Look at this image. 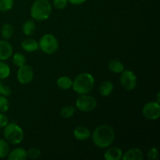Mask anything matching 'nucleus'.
I'll return each instance as SVG.
<instances>
[{
    "instance_id": "obj_1",
    "label": "nucleus",
    "mask_w": 160,
    "mask_h": 160,
    "mask_svg": "<svg viewBox=\"0 0 160 160\" xmlns=\"http://www.w3.org/2000/svg\"><path fill=\"white\" fill-rule=\"evenodd\" d=\"M92 142L95 146L100 148L110 146L115 139V131L109 125H100L92 133Z\"/></svg>"
},
{
    "instance_id": "obj_2",
    "label": "nucleus",
    "mask_w": 160,
    "mask_h": 160,
    "mask_svg": "<svg viewBox=\"0 0 160 160\" xmlns=\"http://www.w3.org/2000/svg\"><path fill=\"white\" fill-rule=\"evenodd\" d=\"M95 86L94 77L89 73H81L76 77L73 81V91L79 95L88 94Z\"/></svg>"
},
{
    "instance_id": "obj_3",
    "label": "nucleus",
    "mask_w": 160,
    "mask_h": 160,
    "mask_svg": "<svg viewBox=\"0 0 160 160\" xmlns=\"http://www.w3.org/2000/svg\"><path fill=\"white\" fill-rule=\"evenodd\" d=\"M52 7L48 0H35L31 7V15L34 20L42 21L50 17Z\"/></svg>"
},
{
    "instance_id": "obj_4",
    "label": "nucleus",
    "mask_w": 160,
    "mask_h": 160,
    "mask_svg": "<svg viewBox=\"0 0 160 160\" xmlns=\"http://www.w3.org/2000/svg\"><path fill=\"white\" fill-rule=\"evenodd\" d=\"M4 137L8 143L12 145H19L23 140V131L22 128L17 123H8L4 128Z\"/></svg>"
},
{
    "instance_id": "obj_5",
    "label": "nucleus",
    "mask_w": 160,
    "mask_h": 160,
    "mask_svg": "<svg viewBox=\"0 0 160 160\" xmlns=\"http://www.w3.org/2000/svg\"><path fill=\"white\" fill-rule=\"evenodd\" d=\"M38 46L42 52L48 55L53 54L59 48V42L57 38L52 34H45L41 38Z\"/></svg>"
},
{
    "instance_id": "obj_6",
    "label": "nucleus",
    "mask_w": 160,
    "mask_h": 160,
    "mask_svg": "<svg viewBox=\"0 0 160 160\" xmlns=\"http://www.w3.org/2000/svg\"><path fill=\"white\" fill-rule=\"evenodd\" d=\"M97 106V101L93 96L84 94L81 95L76 100V108L82 112L93 111Z\"/></svg>"
},
{
    "instance_id": "obj_7",
    "label": "nucleus",
    "mask_w": 160,
    "mask_h": 160,
    "mask_svg": "<svg viewBox=\"0 0 160 160\" xmlns=\"http://www.w3.org/2000/svg\"><path fill=\"white\" fill-rule=\"evenodd\" d=\"M120 84L124 89L131 91L137 85V77L132 70H123L120 76Z\"/></svg>"
},
{
    "instance_id": "obj_8",
    "label": "nucleus",
    "mask_w": 160,
    "mask_h": 160,
    "mask_svg": "<svg viewBox=\"0 0 160 160\" xmlns=\"http://www.w3.org/2000/svg\"><path fill=\"white\" fill-rule=\"evenodd\" d=\"M142 113L144 117L148 120H157L160 117L159 103L157 102H148L143 106Z\"/></svg>"
},
{
    "instance_id": "obj_9",
    "label": "nucleus",
    "mask_w": 160,
    "mask_h": 160,
    "mask_svg": "<svg viewBox=\"0 0 160 160\" xmlns=\"http://www.w3.org/2000/svg\"><path fill=\"white\" fill-rule=\"evenodd\" d=\"M17 80L21 84H28L31 82L34 78V71L31 67L24 64L19 67L17 74Z\"/></svg>"
},
{
    "instance_id": "obj_10",
    "label": "nucleus",
    "mask_w": 160,
    "mask_h": 160,
    "mask_svg": "<svg viewBox=\"0 0 160 160\" xmlns=\"http://www.w3.org/2000/svg\"><path fill=\"white\" fill-rule=\"evenodd\" d=\"M12 46L9 42L0 40V60H7L12 56Z\"/></svg>"
},
{
    "instance_id": "obj_11",
    "label": "nucleus",
    "mask_w": 160,
    "mask_h": 160,
    "mask_svg": "<svg viewBox=\"0 0 160 160\" xmlns=\"http://www.w3.org/2000/svg\"><path fill=\"white\" fill-rule=\"evenodd\" d=\"M123 156V152L118 147H110L106 151L104 159L106 160H120Z\"/></svg>"
},
{
    "instance_id": "obj_12",
    "label": "nucleus",
    "mask_w": 160,
    "mask_h": 160,
    "mask_svg": "<svg viewBox=\"0 0 160 160\" xmlns=\"http://www.w3.org/2000/svg\"><path fill=\"white\" fill-rule=\"evenodd\" d=\"M122 159L123 160H142L144 159V154L140 148H131L123 154Z\"/></svg>"
},
{
    "instance_id": "obj_13",
    "label": "nucleus",
    "mask_w": 160,
    "mask_h": 160,
    "mask_svg": "<svg viewBox=\"0 0 160 160\" xmlns=\"http://www.w3.org/2000/svg\"><path fill=\"white\" fill-rule=\"evenodd\" d=\"M73 136L78 141H84L91 137V131L87 127L78 126L73 131Z\"/></svg>"
},
{
    "instance_id": "obj_14",
    "label": "nucleus",
    "mask_w": 160,
    "mask_h": 160,
    "mask_svg": "<svg viewBox=\"0 0 160 160\" xmlns=\"http://www.w3.org/2000/svg\"><path fill=\"white\" fill-rule=\"evenodd\" d=\"M7 156L9 160H26L28 159V153L23 148H17L9 152Z\"/></svg>"
},
{
    "instance_id": "obj_15",
    "label": "nucleus",
    "mask_w": 160,
    "mask_h": 160,
    "mask_svg": "<svg viewBox=\"0 0 160 160\" xmlns=\"http://www.w3.org/2000/svg\"><path fill=\"white\" fill-rule=\"evenodd\" d=\"M21 46L24 51L28 52H33L39 48L38 43L35 39L26 38L21 42Z\"/></svg>"
},
{
    "instance_id": "obj_16",
    "label": "nucleus",
    "mask_w": 160,
    "mask_h": 160,
    "mask_svg": "<svg viewBox=\"0 0 160 160\" xmlns=\"http://www.w3.org/2000/svg\"><path fill=\"white\" fill-rule=\"evenodd\" d=\"M108 68L114 73H121L124 70V66L117 59H112L108 63Z\"/></svg>"
},
{
    "instance_id": "obj_17",
    "label": "nucleus",
    "mask_w": 160,
    "mask_h": 160,
    "mask_svg": "<svg viewBox=\"0 0 160 160\" xmlns=\"http://www.w3.org/2000/svg\"><path fill=\"white\" fill-rule=\"evenodd\" d=\"M113 91V84L110 81H105L100 84L99 92L102 96H109Z\"/></svg>"
},
{
    "instance_id": "obj_18",
    "label": "nucleus",
    "mask_w": 160,
    "mask_h": 160,
    "mask_svg": "<svg viewBox=\"0 0 160 160\" xmlns=\"http://www.w3.org/2000/svg\"><path fill=\"white\" fill-rule=\"evenodd\" d=\"M22 29H23V32L25 35L27 36H31L35 32L36 30V25L34 23V20H28L27 21H25L23 23V27H22Z\"/></svg>"
},
{
    "instance_id": "obj_19",
    "label": "nucleus",
    "mask_w": 160,
    "mask_h": 160,
    "mask_svg": "<svg viewBox=\"0 0 160 160\" xmlns=\"http://www.w3.org/2000/svg\"><path fill=\"white\" fill-rule=\"evenodd\" d=\"M72 84H73V81L69 77L62 76L57 80L58 87L62 90H67V89L70 88L72 87Z\"/></svg>"
},
{
    "instance_id": "obj_20",
    "label": "nucleus",
    "mask_w": 160,
    "mask_h": 160,
    "mask_svg": "<svg viewBox=\"0 0 160 160\" xmlns=\"http://www.w3.org/2000/svg\"><path fill=\"white\" fill-rule=\"evenodd\" d=\"M13 27L10 23H5L4 25H2V27L1 28L2 37L5 40H8V39L10 38L12 36V34H13Z\"/></svg>"
},
{
    "instance_id": "obj_21",
    "label": "nucleus",
    "mask_w": 160,
    "mask_h": 160,
    "mask_svg": "<svg viewBox=\"0 0 160 160\" xmlns=\"http://www.w3.org/2000/svg\"><path fill=\"white\" fill-rule=\"evenodd\" d=\"M76 112V107L72 105H67V106H64L60 111V115L62 118L68 119L73 117V114Z\"/></svg>"
},
{
    "instance_id": "obj_22",
    "label": "nucleus",
    "mask_w": 160,
    "mask_h": 160,
    "mask_svg": "<svg viewBox=\"0 0 160 160\" xmlns=\"http://www.w3.org/2000/svg\"><path fill=\"white\" fill-rule=\"evenodd\" d=\"M10 74V68L9 65L2 60H0V80L7 78Z\"/></svg>"
},
{
    "instance_id": "obj_23",
    "label": "nucleus",
    "mask_w": 160,
    "mask_h": 160,
    "mask_svg": "<svg viewBox=\"0 0 160 160\" xmlns=\"http://www.w3.org/2000/svg\"><path fill=\"white\" fill-rule=\"evenodd\" d=\"M9 152V143L4 139H0V159L6 158Z\"/></svg>"
},
{
    "instance_id": "obj_24",
    "label": "nucleus",
    "mask_w": 160,
    "mask_h": 160,
    "mask_svg": "<svg viewBox=\"0 0 160 160\" xmlns=\"http://www.w3.org/2000/svg\"><path fill=\"white\" fill-rule=\"evenodd\" d=\"M12 62L15 66L20 67L26 63V58L22 53H15L12 56Z\"/></svg>"
},
{
    "instance_id": "obj_25",
    "label": "nucleus",
    "mask_w": 160,
    "mask_h": 160,
    "mask_svg": "<svg viewBox=\"0 0 160 160\" xmlns=\"http://www.w3.org/2000/svg\"><path fill=\"white\" fill-rule=\"evenodd\" d=\"M13 0H0V11L7 12L13 6Z\"/></svg>"
},
{
    "instance_id": "obj_26",
    "label": "nucleus",
    "mask_w": 160,
    "mask_h": 160,
    "mask_svg": "<svg viewBox=\"0 0 160 160\" xmlns=\"http://www.w3.org/2000/svg\"><path fill=\"white\" fill-rule=\"evenodd\" d=\"M9 109V102L6 96L0 95V112H7Z\"/></svg>"
},
{
    "instance_id": "obj_27",
    "label": "nucleus",
    "mask_w": 160,
    "mask_h": 160,
    "mask_svg": "<svg viewBox=\"0 0 160 160\" xmlns=\"http://www.w3.org/2000/svg\"><path fill=\"white\" fill-rule=\"evenodd\" d=\"M27 153H28V157H30L31 159H38L42 154L41 150L37 148H30L28 151H27Z\"/></svg>"
},
{
    "instance_id": "obj_28",
    "label": "nucleus",
    "mask_w": 160,
    "mask_h": 160,
    "mask_svg": "<svg viewBox=\"0 0 160 160\" xmlns=\"http://www.w3.org/2000/svg\"><path fill=\"white\" fill-rule=\"evenodd\" d=\"M52 4L56 9H63L67 7L68 1L67 0H53Z\"/></svg>"
},
{
    "instance_id": "obj_29",
    "label": "nucleus",
    "mask_w": 160,
    "mask_h": 160,
    "mask_svg": "<svg viewBox=\"0 0 160 160\" xmlns=\"http://www.w3.org/2000/svg\"><path fill=\"white\" fill-rule=\"evenodd\" d=\"M148 158L151 160L158 159V150L156 148H152L148 152Z\"/></svg>"
},
{
    "instance_id": "obj_30",
    "label": "nucleus",
    "mask_w": 160,
    "mask_h": 160,
    "mask_svg": "<svg viewBox=\"0 0 160 160\" xmlns=\"http://www.w3.org/2000/svg\"><path fill=\"white\" fill-rule=\"evenodd\" d=\"M9 123V119L3 112H0V128H4Z\"/></svg>"
},
{
    "instance_id": "obj_31",
    "label": "nucleus",
    "mask_w": 160,
    "mask_h": 160,
    "mask_svg": "<svg viewBox=\"0 0 160 160\" xmlns=\"http://www.w3.org/2000/svg\"><path fill=\"white\" fill-rule=\"evenodd\" d=\"M12 93V91H11V88L9 87V86H6L3 85L2 89V92H1V95H3V96H9Z\"/></svg>"
},
{
    "instance_id": "obj_32",
    "label": "nucleus",
    "mask_w": 160,
    "mask_h": 160,
    "mask_svg": "<svg viewBox=\"0 0 160 160\" xmlns=\"http://www.w3.org/2000/svg\"><path fill=\"white\" fill-rule=\"evenodd\" d=\"M67 1L70 4H73L74 6H78V5H81L83 3H84L87 0H67Z\"/></svg>"
},
{
    "instance_id": "obj_33",
    "label": "nucleus",
    "mask_w": 160,
    "mask_h": 160,
    "mask_svg": "<svg viewBox=\"0 0 160 160\" xmlns=\"http://www.w3.org/2000/svg\"><path fill=\"white\" fill-rule=\"evenodd\" d=\"M2 87H3V84L2 83L1 80H0V95H1V92H2Z\"/></svg>"
}]
</instances>
